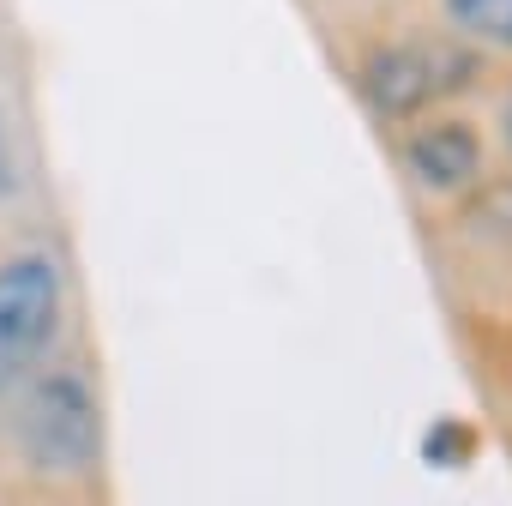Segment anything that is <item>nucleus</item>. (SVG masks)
<instances>
[{"label":"nucleus","instance_id":"1","mask_svg":"<svg viewBox=\"0 0 512 506\" xmlns=\"http://www.w3.org/2000/svg\"><path fill=\"white\" fill-rule=\"evenodd\" d=\"M61 302L67 284L49 253H25V260L0 266V392L49 350L61 326Z\"/></svg>","mask_w":512,"mask_h":506},{"label":"nucleus","instance_id":"2","mask_svg":"<svg viewBox=\"0 0 512 506\" xmlns=\"http://www.w3.org/2000/svg\"><path fill=\"white\" fill-rule=\"evenodd\" d=\"M19 440L49 470H79L97 452V404L79 374H49L19 404Z\"/></svg>","mask_w":512,"mask_h":506},{"label":"nucleus","instance_id":"3","mask_svg":"<svg viewBox=\"0 0 512 506\" xmlns=\"http://www.w3.org/2000/svg\"><path fill=\"white\" fill-rule=\"evenodd\" d=\"M464 79H470V55L416 43V49H386V55H374V67H368V97L380 103V115H416V109H428L434 97L458 91Z\"/></svg>","mask_w":512,"mask_h":506},{"label":"nucleus","instance_id":"4","mask_svg":"<svg viewBox=\"0 0 512 506\" xmlns=\"http://www.w3.org/2000/svg\"><path fill=\"white\" fill-rule=\"evenodd\" d=\"M410 169L434 187H458L476 175V133L458 127V121H440V127H422L410 139Z\"/></svg>","mask_w":512,"mask_h":506},{"label":"nucleus","instance_id":"5","mask_svg":"<svg viewBox=\"0 0 512 506\" xmlns=\"http://www.w3.org/2000/svg\"><path fill=\"white\" fill-rule=\"evenodd\" d=\"M446 13L488 43H512V0H446Z\"/></svg>","mask_w":512,"mask_h":506},{"label":"nucleus","instance_id":"6","mask_svg":"<svg viewBox=\"0 0 512 506\" xmlns=\"http://www.w3.org/2000/svg\"><path fill=\"white\" fill-rule=\"evenodd\" d=\"M7 175H13V157H7V127H0V187H7Z\"/></svg>","mask_w":512,"mask_h":506},{"label":"nucleus","instance_id":"7","mask_svg":"<svg viewBox=\"0 0 512 506\" xmlns=\"http://www.w3.org/2000/svg\"><path fill=\"white\" fill-rule=\"evenodd\" d=\"M506 133H512V103H506Z\"/></svg>","mask_w":512,"mask_h":506}]
</instances>
